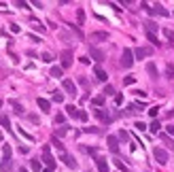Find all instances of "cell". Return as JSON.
<instances>
[{"instance_id":"f35d334b","label":"cell","mask_w":174,"mask_h":172,"mask_svg":"<svg viewBox=\"0 0 174 172\" xmlns=\"http://www.w3.org/2000/svg\"><path fill=\"white\" fill-rule=\"evenodd\" d=\"M134 81H136V79H134V77H132V74H129V77H125V79H123V83H125V85H132V83H134Z\"/></svg>"},{"instance_id":"d6986e66","label":"cell","mask_w":174,"mask_h":172,"mask_svg":"<svg viewBox=\"0 0 174 172\" xmlns=\"http://www.w3.org/2000/svg\"><path fill=\"white\" fill-rule=\"evenodd\" d=\"M51 142H53V147L58 149L59 153H66V149H64V145H62V142L58 140V136H53V138H51Z\"/></svg>"},{"instance_id":"484cf974","label":"cell","mask_w":174,"mask_h":172,"mask_svg":"<svg viewBox=\"0 0 174 172\" xmlns=\"http://www.w3.org/2000/svg\"><path fill=\"white\" fill-rule=\"evenodd\" d=\"M51 77L59 79V77H62V66H53V68H51Z\"/></svg>"},{"instance_id":"f907efd6","label":"cell","mask_w":174,"mask_h":172,"mask_svg":"<svg viewBox=\"0 0 174 172\" xmlns=\"http://www.w3.org/2000/svg\"><path fill=\"white\" fill-rule=\"evenodd\" d=\"M0 140H2V132H0Z\"/></svg>"},{"instance_id":"7402d4cb","label":"cell","mask_w":174,"mask_h":172,"mask_svg":"<svg viewBox=\"0 0 174 172\" xmlns=\"http://www.w3.org/2000/svg\"><path fill=\"white\" fill-rule=\"evenodd\" d=\"M162 140H163V145H168L170 149H174V140H172L168 134H162Z\"/></svg>"},{"instance_id":"4fadbf2b","label":"cell","mask_w":174,"mask_h":172,"mask_svg":"<svg viewBox=\"0 0 174 172\" xmlns=\"http://www.w3.org/2000/svg\"><path fill=\"white\" fill-rule=\"evenodd\" d=\"M92 58H93L96 62H104L106 55H104V51H100V49H96V47H92Z\"/></svg>"},{"instance_id":"7a4b0ae2","label":"cell","mask_w":174,"mask_h":172,"mask_svg":"<svg viewBox=\"0 0 174 172\" xmlns=\"http://www.w3.org/2000/svg\"><path fill=\"white\" fill-rule=\"evenodd\" d=\"M43 160H45V164H47V168H55V160H53V155H51V149H49V145H45L43 147Z\"/></svg>"},{"instance_id":"ab89813d","label":"cell","mask_w":174,"mask_h":172,"mask_svg":"<svg viewBox=\"0 0 174 172\" xmlns=\"http://www.w3.org/2000/svg\"><path fill=\"white\" fill-rule=\"evenodd\" d=\"M104 94H106V96H111V94H115V89H113V85H106V87H104Z\"/></svg>"},{"instance_id":"816d5d0a","label":"cell","mask_w":174,"mask_h":172,"mask_svg":"<svg viewBox=\"0 0 174 172\" xmlns=\"http://www.w3.org/2000/svg\"><path fill=\"white\" fill-rule=\"evenodd\" d=\"M0 106H2V100H0Z\"/></svg>"},{"instance_id":"4316f807","label":"cell","mask_w":174,"mask_h":172,"mask_svg":"<svg viewBox=\"0 0 174 172\" xmlns=\"http://www.w3.org/2000/svg\"><path fill=\"white\" fill-rule=\"evenodd\" d=\"M77 19H79V26L85 24V13H83V9H79V11H77Z\"/></svg>"},{"instance_id":"7dc6e473","label":"cell","mask_w":174,"mask_h":172,"mask_svg":"<svg viewBox=\"0 0 174 172\" xmlns=\"http://www.w3.org/2000/svg\"><path fill=\"white\" fill-rule=\"evenodd\" d=\"M28 38H30V40H34V43H40V38H38V36H34V34H30Z\"/></svg>"},{"instance_id":"e0dca14e","label":"cell","mask_w":174,"mask_h":172,"mask_svg":"<svg viewBox=\"0 0 174 172\" xmlns=\"http://www.w3.org/2000/svg\"><path fill=\"white\" fill-rule=\"evenodd\" d=\"M92 40L93 43H98V40H108V34H106V32H93Z\"/></svg>"},{"instance_id":"9a60e30c","label":"cell","mask_w":174,"mask_h":172,"mask_svg":"<svg viewBox=\"0 0 174 172\" xmlns=\"http://www.w3.org/2000/svg\"><path fill=\"white\" fill-rule=\"evenodd\" d=\"M147 72L151 74V79H157V77H159V72H157V66H155L153 62H149V64H147Z\"/></svg>"},{"instance_id":"d6a6232c","label":"cell","mask_w":174,"mask_h":172,"mask_svg":"<svg viewBox=\"0 0 174 172\" xmlns=\"http://www.w3.org/2000/svg\"><path fill=\"white\" fill-rule=\"evenodd\" d=\"M117 138H119V140H129V134H128V132H125V130H121Z\"/></svg>"},{"instance_id":"74e56055","label":"cell","mask_w":174,"mask_h":172,"mask_svg":"<svg viewBox=\"0 0 174 172\" xmlns=\"http://www.w3.org/2000/svg\"><path fill=\"white\" fill-rule=\"evenodd\" d=\"M79 119H81V121H87V119H89V115H87L85 111H79Z\"/></svg>"},{"instance_id":"b9f144b4","label":"cell","mask_w":174,"mask_h":172,"mask_svg":"<svg viewBox=\"0 0 174 172\" xmlns=\"http://www.w3.org/2000/svg\"><path fill=\"white\" fill-rule=\"evenodd\" d=\"M40 58H43V62H51V60H53V58H51V53H43Z\"/></svg>"},{"instance_id":"60d3db41","label":"cell","mask_w":174,"mask_h":172,"mask_svg":"<svg viewBox=\"0 0 174 172\" xmlns=\"http://www.w3.org/2000/svg\"><path fill=\"white\" fill-rule=\"evenodd\" d=\"M136 130H140V132H144V130H147V125H144L142 121H136Z\"/></svg>"},{"instance_id":"ee69618b","label":"cell","mask_w":174,"mask_h":172,"mask_svg":"<svg viewBox=\"0 0 174 172\" xmlns=\"http://www.w3.org/2000/svg\"><path fill=\"white\" fill-rule=\"evenodd\" d=\"M157 113H159V109H157V106H153L151 111H149V115H151V117H157Z\"/></svg>"},{"instance_id":"8d00e7d4","label":"cell","mask_w":174,"mask_h":172,"mask_svg":"<svg viewBox=\"0 0 174 172\" xmlns=\"http://www.w3.org/2000/svg\"><path fill=\"white\" fill-rule=\"evenodd\" d=\"M32 26H34V30H38V32H45V26H40L38 21H32Z\"/></svg>"},{"instance_id":"6da1fadb","label":"cell","mask_w":174,"mask_h":172,"mask_svg":"<svg viewBox=\"0 0 174 172\" xmlns=\"http://www.w3.org/2000/svg\"><path fill=\"white\" fill-rule=\"evenodd\" d=\"M134 62H136V60H134V51L123 49V53H121V66H123V68H129Z\"/></svg>"},{"instance_id":"836d02e7","label":"cell","mask_w":174,"mask_h":172,"mask_svg":"<svg viewBox=\"0 0 174 172\" xmlns=\"http://www.w3.org/2000/svg\"><path fill=\"white\" fill-rule=\"evenodd\" d=\"M53 102H64V94L55 91V94H53Z\"/></svg>"},{"instance_id":"7bdbcfd3","label":"cell","mask_w":174,"mask_h":172,"mask_svg":"<svg viewBox=\"0 0 174 172\" xmlns=\"http://www.w3.org/2000/svg\"><path fill=\"white\" fill-rule=\"evenodd\" d=\"M166 134H168V136H174V125H168V128H166Z\"/></svg>"},{"instance_id":"7c38bea8","label":"cell","mask_w":174,"mask_h":172,"mask_svg":"<svg viewBox=\"0 0 174 172\" xmlns=\"http://www.w3.org/2000/svg\"><path fill=\"white\" fill-rule=\"evenodd\" d=\"M96 166H98V172H108V161L104 157H98L96 160Z\"/></svg>"},{"instance_id":"4dcf8cb0","label":"cell","mask_w":174,"mask_h":172,"mask_svg":"<svg viewBox=\"0 0 174 172\" xmlns=\"http://www.w3.org/2000/svg\"><path fill=\"white\" fill-rule=\"evenodd\" d=\"M163 36L168 38L170 43H174V32H172V30H163Z\"/></svg>"},{"instance_id":"30bf717a","label":"cell","mask_w":174,"mask_h":172,"mask_svg":"<svg viewBox=\"0 0 174 172\" xmlns=\"http://www.w3.org/2000/svg\"><path fill=\"white\" fill-rule=\"evenodd\" d=\"M147 55H151V49H147V47H138V49L134 51V58H136V60H142V58H147Z\"/></svg>"},{"instance_id":"44dd1931","label":"cell","mask_w":174,"mask_h":172,"mask_svg":"<svg viewBox=\"0 0 174 172\" xmlns=\"http://www.w3.org/2000/svg\"><path fill=\"white\" fill-rule=\"evenodd\" d=\"M147 38H149V43H153L155 47H159V45H162V43L157 40V34H151V32H147Z\"/></svg>"},{"instance_id":"1f68e13d","label":"cell","mask_w":174,"mask_h":172,"mask_svg":"<svg viewBox=\"0 0 174 172\" xmlns=\"http://www.w3.org/2000/svg\"><path fill=\"white\" fill-rule=\"evenodd\" d=\"M68 132V125H62V128H58V132H55V136H64Z\"/></svg>"},{"instance_id":"ba28073f","label":"cell","mask_w":174,"mask_h":172,"mask_svg":"<svg viewBox=\"0 0 174 172\" xmlns=\"http://www.w3.org/2000/svg\"><path fill=\"white\" fill-rule=\"evenodd\" d=\"M62 161L68 166L70 170H74V168H77V161H74V157H72L70 153H62Z\"/></svg>"},{"instance_id":"ac0fdd59","label":"cell","mask_w":174,"mask_h":172,"mask_svg":"<svg viewBox=\"0 0 174 172\" xmlns=\"http://www.w3.org/2000/svg\"><path fill=\"white\" fill-rule=\"evenodd\" d=\"M66 113H68L70 117H77V119H79V109H77L74 104H68V106H66Z\"/></svg>"},{"instance_id":"8992f818","label":"cell","mask_w":174,"mask_h":172,"mask_svg":"<svg viewBox=\"0 0 174 172\" xmlns=\"http://www.w3.org/2000/svg\"><path fill=\"white\" fill-rule=\"evenodd\" d=\"M106 145H108V149H111L113 153H119V138H117V136H108V138H106Z\"/></svg>"},{"instance_id":"5bb4252c","label":"cell","mask_w":174,"mask_h":172,"mask_svg":"<svg viewBox=\"0 0 174 172\" xmlns=\"http://www.w3.org/2000/svg\"><path fill=\"white\" fill-rule=\"evenodd\" d=\"M93 74H96V79H98V81H106V79H108V74H106L100 66H96V68H93Z\"/></svg>"},{"instance_id":"8fae6325","label":"cell","mask_w":174,"mask_h":172,"mask_svg":"<svg viewBox=\"0 0 174 172\" xmlns=\"http://www.w3.org/2000/svg\"><path fill=\"white\" fill-rule=\"evenodd\" d=\"M36 104H38V109H40L43 113H49V109H51V102L45 100V98H38V100H36Z\"/></svg>"},{"instance_id":"681fc988","label":"cell","mask_w":174,"mask_h":172,"mask_svg":"<svg viewBox=\"0 0 174 172\" xmlns=\"http://www.w3.org/2000/svg\"><path fill=\"white\" fill-rule=\"evenodd\" d=\"M17 172H28V170H26V168H19V170H17Z\"/></svg>"},{"instance_id":"e575fe53","label":"cell","mask_w":174,"mask_h":172,"mask_svg":"<svg viewBox=\"0 0 174 172\" xmlns=\"http://www.w3.org/2000/svg\"><path fill=\"white\" fill-rule=\"evenodd\" d=\"M64 119H66V117H64L62 113H59V115H55V125H62V123H64Z\"/></svg>"},{"instance_id":"f6af8a7d","label":"cell","mask_w":174,"mask_h":172,"mask_svg":"<svg viewBox=\"0 0 174 172\" xmlns=\"http://www.w3.org/2000/svg\"><path fill=\"white\" fill-rule=\"evenodd\" d=\"M115 102H117V104H123V96H121V94H117V96H115Z\"/></svg>"},{"instance_id":"52a82bcc","label":"cell","mask_w":174,"mask_h":172,"mask_svg":"<svg viewBox=\"0 0 174 172\" xmlns=\"http://www.w3.org/2000/svg\"><path fill=\"white\" fill-rule=\"evenodd\" d=\"M142 9H147L149 13H157V15H163V17H168V15H170V13H168V11H166V9L162 7V4H155L153 9H149L147 4H142Z\"/></svg>"},{"instance_id":"c3c4849f","label":"cell","mask_w":174,"mask_h":172,"mask_svg":"<svg viewBox=\"0 0 174 172\" xmlns=\"http://www.w3.org/2000/svg\"><path fill=\"white\" fill-rule=\"evenodd\" d=\"M43 172H53V170H51V168H45V170H43Z\"/></svg>"},{"instance_id":"3957f363","label":"cell","mask_w":174,"mask_h":172,"mask_svg":"<svg viewBox=\"0 0 174 172\" xmlns=\"http://www.w3.org/2000/svg\"><path fill=\"white\" fill-rule=\"evenodd\" d=\"M153 155H155V161H157V164H162V166L168 161V151L162 149V147H155V149H153Z\"/></svg>"},{"instance_id":"d590c367","label":"cell","mask_w":174,"mask_h":172,"mask_svg":"<svg viewBox=\"0 0 174 172\" xmlns=\"http://www.w3.org/2000/svg\"><path fill=\"white\" fill-rule=\"evenodd\" d=\"M4 160H11V147L4 145Z\"/></svg>"},{"instance_id":"2e32d148","label":"cell","mask_w":174,"mask_h":172,"mask_svg":"<svg viewBox=\"0 0 174 172\" xmlns=\"http://www.w3.org/2000/svg\"><path fill=\"white\" fill-rule=\"evenodd\" d=\"M157 30H159V26L155 24V21H147V24H144V32H151V34H155Z\"/></svg>"},{"instance_id":"603a6c76","label":"cell","mask_w":174,"mask_h":172,"mask_svg":"<svg viewBox=\"0 0 174 172\" xmlns=\"http://www.w3.org/2000/svg\"><path fill=\"white\" fill-rule=\"evenodd\" d=\"M0 125H2V128H7V130H11V121H9V117H7V115H2V117H0Z\"/></svg>"},{"instance_id":"f546056e","label":"cell","mask_w":174,"mask_h":172,"mask_svg":"<svg viewBox=\"0 0 174 172\" xmlns=\"http://www.w3.org/2000/svg\"><path fill=\"white\" fill-rule=\"evenodd\" d=\"M113 161H115V166H117V168H119L121 172H128V168H125V164H123L121 160H113Z\"/></svg>"},{"instance_id":"83f0119b","label":"cell","mask_w":174,"mask_h":172,"mask_svg":"<svg viewBox=\"0 0 174 172\" xmlns=\"http://www.w3.org/2000/svg\"><path fill=\"white\" fill-rule=\"evenodd\" d=\"M92 104H93V106H102V104H104V96H98V98H93Z\"/></svg>"},{"instance_id":"277c9868","label":"cell","mask_w":174,"mask_h":172,"mask_svg":"<svg viewBox=\"0 0 174 172\" xmlns=\"http://www.w3.org/2000/svg\"><path fill=\"white\" fill-rule=\"evenodd\" d=\"M59 60H62V68H70V66H72V51H70V49L62 51Z\"/></svg>"},{"instance_id":"bcb514c9","label":"cell","mask_w":174,"mask_h":172,"mask_svg":"<svg viewBox=\"0 0 174 172\" xmlns=\"http://www.w3.org/2000/svg\"><path fill=\"white\" fill-rule=\"evenodd\" d=\"M134 94H136V96H140V98H144V96H147V94H144V91H142V89H136V91H134Z\"/></svg>"},{"instance_id":"d4e9b609","label":"cell","mask_w":174,"mask_h":172,"mask_svg":"<svg viewBox=\"0 0 174 172\" xmlns=\"http://www.w3.org/2000/svg\"><path fill=\"white\" fill-rule=\"evenodd\" d=\"M166 77H168V79H174V66L172 64H166Z\"/></svg>"},{"instance_id":"9c48e42d","label":"cell","mask_w":174,"mask_h":172,"mask_svg":"<svg viewBox=\"0 0 174 172\" xmlns=\"http://www.w3.org/2000/svg\"><path fill=\"white\" fill-rule=\"evenodd\" d=\"M93 115H96V117H98L100 121H104V123H111V121H113V117H111V115H108V113H106V111H102V109H98V111H93Z\"/></svg>"},{"instance_id":"5b68a950","label":"cell","mask_w":174,"mask_h":172,"mask_svg":"<svg viewBox=\"0 0 174 172\" xmlns=\"http://www.w3.org/2000/svg\"><path fill=\"white\" fill-rule=\"evenodd\" d=\"M62 87H64V91H66V94L77 96V87H74V83H72L70 79H64V81H62Z\"/></svg>"},{"instance_id":"f1b7e54d","label":"cell","mask_w":174,"mask_h":172,"mask_svg":"<svg viewBox=\"0 0 174 172\" xmlns=\"http://www.w3.org/2000/svg\"><path fill=\"white\" fill-rule=\"evenodd\" d=\"M30 168H32V170H36V172H40V161H38V160H32V161H30Z\"/></svg>"},{"instance_id":"ffe728a7","label":"cell","mask_w":174,"mask_h":172,"mask_svg":"<svg viewBox=\"0 0 174 172\" xmlns=\"http://www.w3.org/2000/svg\"><path fill=\"white\" fill-rule=\"evenodd\" d=\"M11 106H13V111L17 113V115H23V106L17 102V100H11Z\"/></svg>"},{"instance_id":"cb8c5ba5","label":"cell","mask_w":174,"mask_h":172,"mask_svg":"<svg viewBox=\"0 0 174 172\" xmlns=\"http://www.w3.org/2000/svg\"><path fill=\"white\" fill-rule=\"evenodd\" d=\"M159 128H162V123L157 121V119H155V121H153V123H151V125H149V130H151L153 134H157V132H159Z\"/></svg>"}]
</instances>
